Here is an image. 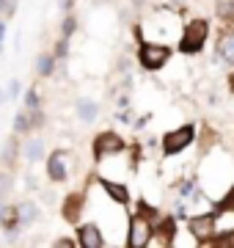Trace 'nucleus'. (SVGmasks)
Returning a JSON list of instances; mask_svg holds the SVG:
<instances>
[{
    "mask_svg": "<svg viewBox=\"0 0 234 248\" xmlns=\"http://www.w3.org/2000/svg\"><path fill=\"white\" fill-rule=\"evenodd\" d=\"M204 42H207V22L204 19H193L188 25V31H185V36H182L179 50L182 53H198L204 47Z\"/></svg>",
    "mask_w": 234,
    "mask_h": 248,
    "instance_id": "nucleus-2",
    "label": "nucleus"
},
{
    "mask_svg": "<svg viewBox=\"0 0 234 248\" xmlns=\"http://www.w3.org/2000/svg\"><path fill=\"white\" fill-rule=\"evenodd\" d=\"M9 190H11V177L9 174H0V196L9 193Z\"/></svg>",
    "mask_w": 234,
    "mask_h": 248,
    "instance_id": "nucleus-21",
    "label": "nucleus"
},
{
    "mask_svg": "<svg viewBox=\"0 0 234 248\" xmlns=\"http://www.w3.org/2000/svg\"><path fill=\"white\" fill-rule=\"evenodd\" d=\"M17 215H19V223H33L39 210H36V204L28 202V204H22V207H17Z\"/></svg>",
    "mask_w": 234,
    "mask_h": 248,
    "instance_id": "nucleus-16",
    "label": "nucleus"
},
{
    "mask_svg": "<svg viewBox=\"0 0 234 248\" xmlns=\"http://www.w3.org/2000/svg\"><path fill=\"white\" fill-rule=\"evenodd\" d=\"M190 234L196 240L212 237V215H201V218H190Z\"/></svg>",
    "mask_w": 234,
    "mask_h": 248,
    "instance_id": "nucleus-9",
    "label": "nucleus"
},
{
    "mask_svg": "<svg viewBox=\"0 0 234 248\" xmlns=\"http://www.w3.org/2000/svg\"><path fill=\"white\" fill-rule=\"evenodd\" d=\"M124 149V141L118 138L116 133H102L94 143V152H97V157H108V155H118V152Z\"/></svg>",
    "mask_w": 234,
    "mask_h": 248,
    "instance_id": "nucleus-5",
    "label": "nucleus"
},
{
    "mask_svg": "<svg viewBox=\"0 0 234 248\" xmlns=\"http://www.w3.org/2000/svg\"><path fill=\"white\" fill-rule=\"evenodd\" d=\"M25 105L30 108V110H36V108H39V94H36L33 89H30V91L25 94Z\"/></svg>",
    "mask_w": 234,
    "mask_h": 248,
    "instance_id": "nucleus-19",
    "label": "nucleus"
},
{
    "mask_svg": "<svg viewBox=\"0 0 234 248\" xmlns=\"http://www.w3.org/2000/svg\"><path fill=\"white\" fill-rule=\"evenodd\" d=\"M17 0H0V14H14Z\"/></svg>",
    "mask_w": 234,
    "mask_h": 248,
    "instance_id": "nucleus-20",
    "label": "nucleus"
},
{
    "mask_svg": "<svg viewBox=\"0 0 234 248\" xmlns=\"http://www.w3.org/2000/svg\"><path fill=\"white\" fill-rule=\"evenodd\" d=\"M80 246L83 248H102V246H105V237L99 234V229L94 226V223L80 226Z\"/></svg>",
    "mask_w": 234,
    "mask_h": 248,
    "instance_id": "nucleus-8",
    "label": "nucleus"
},
{
    "mask_svg": "<svg viewBox=\"0 0 234 248\" xmlns=\"http://www.w3.org/2000/svg\"><path fill=\"white\" fill-rule=\"evenodd\" d=\"M14 130H17V133H25V130H30V119H28L25 113H17V119H14Z\"/></svg>",
    "mask_w": 234,
    "mask_h": 248,
    "instance_id": "nucleus-18",
    "label": "nucleus"
},
{
    "mask_svg": "<svg viewBox=\"0 0 234 248\" xmlns=\"http://www.w3.org/2000/svg\"><path fill=\"white\" fill-rule=\"evenodd\" d=\"M66 155L63 152H53L50 155V160H47V174H50V179L53 182H63L66 179Z\"/></svg>",
    "mask_w": 234,
    "mask_h": 248,
    "instance_id": "nucleus-7",
    "label": "nucleus"
},
{
    "mask_svg": "<svg viewBox=\"0 0 234 248\" xmlns=\"http://www.w3.org/2000/svg\"><path fill=\"white\" fill-rule=\"evenodd\" d=\"M53 66H55V55H39V61H36V72H39V78H47V75H53Z\"/></svg>",
    "mask_w": 234,
    "mask_h": 248,
    "instance_id": "nucleus-15",
    "label": "nucleus"
},
{
    "mask_svg": "<svg viewBox=\"0 0 234 248\" xmlns=\"http://www.w3.org/2000/svg\"><path fill=\"white\" fill-rule=\"evenodd\" d=\"M0 53H3V45H0Z\"/></svg>",
    "mask_w": 234,
    "mask_h": 248,
    "instance_id": "nucleus-29",
    "label": "nucleus"
},
{
    "mask_svg": "<svg viewBox=\"0 0 234 248\" xmlns=\"http://www.w3.org/2000/svg\"><path fill=\"white\" fill-rule=\"evenodd\" d=\"M179 190H182V196H190V193H193V182H182Z\"/></svg>",
    "mask_w": 234,
    "mask_h": 248,
    "instance_id": "nucleus-25",
    "label": "nucleus"
},
{
    "mask_svg": "<svg viewBox=\"0 0 234 248\" xmlns=\"http://www.w3.org/2000/svg\"><path fill=\"white\" fill-rule=\"evenodd\" d=\"M72 31H74V17H66V19H63V36L69 39V36H72Z\"/></svg>",
    "mask_w": 234,
    "mask_h": 248,
    "instance_id": "nucleus-23",
    "label": "nucleus"
},
{
    "mask_svg": "<svg viewBox=\"0 0 234 248\" xmlns=\"http://www.w3.org/2000/svg\"><path fill=\"white\" fill-rule=\"evenodd\" d=\"M9 94H11V97H17V94H19V83H17V80H14V83H11V89H9Z\"/></svg>",
    "mask_w": 234,
    "mask_h": 248,
    "instance_id": "nucleus-26",
    "label": "nucleus"
},
{
    "mask_svg": "<svg viewBox=\"0 0 234 248\" xmlns=\"http://www.w3.org/2000/svg\"><path fill=\"white\" fill-rule=\"evenodd\" d=\"M168 55H171V50H168L165 45H154V42H146V45L141 47L138 58H141V63H144L146 69H160L162 63L168 61Z\"/></svg>",
    "mask_w": 234,
    "mask_h": 248,
    "instance_id": "nucleus-3",
    "label": "nucleus"
},
{
    "mask_svg": "<svg viewBox=\"0 0 234 248\" xmlns=\"http://www.w3.org/2000/svg\"><path fill=\"white\" fill-rule=\"evenodd\" d=\"M55 246H58V248H72L74 243H72V240H66V237H61V240H55Z\"/></svg>",
    "mask_w": 234,
    "mask_h": 248,
    "instance_id": "nucleus-24",
    "label": "nucleus"
},
{
    "mask_svg": "<svg viewBox=\"0 0 234 248\" xmlns=\"http://www.w3.org/2000/svg\"><path fill=\"white\" fill-rule=\"evenodd\" d=\"M212 234H218V237H229V234H234V210L220 207V213L212 215Z\"/></svg>",
    "mask_w": 234,
    "mask_h": 248,
    "instance_id": "nucleus-6",
    "label": "nucleus"
},
{
    "mask_svg": "<svg viewBox=\"0 0 234 248\" xmlns=\"http://www.w3.org/2000/svg\"><path fill=\"white\" fill-rule=\"evenodd\" d=\"M3 36H6V25L0 22V42H3Z\"/></svg>",
    "mask_w": 234,
    "mask_h": 248,
    "instance_id": "nucleus-27",
    "label": "nucleus"
},
{
    "mask_svg": "<svg viewBox=\"0 0 234 248\" xmlns=\"http://www.w3.org/2000/svg\"><path fill=\"white\" fill-rule=\"evenodd\" d=\"M149 243H152V221H149L146 215H132L127 246L130 248H146Z\"/></svg>",
    "mask_w": 234,
    "mask_h": 248,
    "instance_id": "nucleus-1",
    "label": "nucleus"
},
{
    "mask_svg": "<svg viewBox=\"0 0 234 248\" xmlns=\"http://www.w3.org/2000/svg\"><path fill=\"white\" fill-rule=\"evenodd\" d=\"M77 116H80V122H94L97 119V102H91V99H77Z\"/></svg>",
    "mask_w": 234,
    "mask_h": 248,
    "instance_id": "nucleus-12",
    "label": "nucleus"
},
{
    "mask_svg": "<svg viewBox=\"0 0 234 248\" xmlns=\"http://www.w3.org/2000/svg\"><path fill=\"white\" fill-rule=\"evenodd\" d=\"M218 55L223 58V61L234 63V33H226L220 42H218Z\"/></svg>",
    "mask_w": 234,
    "mask_h": 248,
    "instance_id": "nucleus-11",
    "label": "nucleus"
},
{
    "mask_svg": "<svg viewBox=\"0 0 234 248\" xmlns=\"http://www.w3.org/2000/svg\"><path fill=\"white\" fill-rule=\"evenodd\" d=\"M3 99H6V91H3V89H0V102H3Z\"/></svg>",
    "mask_w": 234,
    "mask_h": 248,
    "instance_id": "nucleus-28",
    "label": "nucleus"
},
{
    "mask_svg": "<svg viewBox=\"0 0 234 248\" xmlns=\"http://www.w3.org/2000/svg\"><path fill=\"white\" fill-rule=\"evenodd\" d=\"M22 155H25V160H30V163L42 160V155H44V141H39V138H30V141L22 146Z\"/></svg>",
    "mask_w": 234,
    "mask_h": 248,
    "instance_id": "nucleus-10",
    "label": "nucleus"
},
{
    "mask_svg": "<svg viewBox=\"0 0 234 248\" xmlns=\"http://www.w3.org/2000/svg\"><path fill=\"white\" fill-rule=\"evenodd\" d=\"M80 204H83V196L66 199V204H63V218H66V221H77V215H80Z\"/></svg>",
    "mask_w": 234,
    "mask_h": 248,
    "instance_id": "nucleus-13",
    "label": "nucleus"
},
{
    "mask_svg": "<svg viewBox=\"0 0 234 248\" xmlns=\"http://www.w3.org/2000/svg\"><path fill=\"white\" fill-rule=\"evenodd\" d=\"M14 152H17V141L11 138V141H6V149H3V157H0V163H3V166H11V160H14Z\"/></svg>",
    "mask_w": 234,
    "mask_h": 248,
    "instance_id": "nucleus-17",
    "label": "nucleus"
},
{
    "mask_svg": "<svg viewBox=\"0 0 234 248\" xmlns=\"http://www.w3.org/2000/svg\"><path fill=\"white\" fill-rule=\"evenodd\" d=\"M66 53H69V45H66V36H63L61 42H58V47H55V55L58 58H66Z\"/></svg>",
    "mask_w": 234,
    "mask_h": 248,
    "instance_id": "nucleus-22",
    "label": "nucleus"
},
{
    "mask_svg": "<svg viewBox=\"0 0 234 248\" xmlns=\"http://www.w3.org/2000/svg\"><path fill=\"white\" fill-rule=\"evenodd\" d=\"M188 143H193V127L185 124L176 133H168L162 138V152H165V155H176V152H182Z\"/></svg>",
    "mask_w": 234,
    "mask_h": 248,
    "instance_id": "nucleus-4",
    "label": "nucleus"
},
{
    "mask_svg": "<svg viewBox=\"0 0 234 248\" xmlns=\"http://www.w3.org/2000/svg\"><path fill=\"white\" fill-rule=\"evenodd\" d=\"M102 187H105V193L113 196L118 204H127V199H130V196H127V190H124L121 185H116V182H108V179H102Z\"/></svg>",
    "mask_w": 234,
    "mask_h": 248,
    "instance_id": "nucleus-14",
    "label": "nucleus"
}]
</instances>
